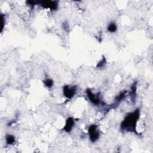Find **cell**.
I'll list each match as a JSON object with an SVG mask.
<instances>
[{"label":"cell","instance_id":"5","mask_svg":"<svg viewBox=\"0 0 153 153\" xmlns=\"http://www.w3.org/2000/svg\"><path fill=\"white\" fill-rule=\"evenodd\" d=\"M74 125V121L73 119L71 117L68 118L66 121V124L64 127V130L67 132H69L72 130V129H73Z\"/></svg>","mask_w":153,"mask_h":153},{"label":"cell","instance_id":"3","mask_svg":"<svg viewBox=\"0 0 153 153\" xmlns=\"http://www.w3.org/2000/svg\"><path fill=\"white\" fill-rule=\"evenodd\" d=\"M76 92V87H69L68 86H66L64 88V95L68 99L73 97Z\"/></svg>","mask_w":153,"mask_h":153},{"label":"cell","instance_id":"1","mask_svg":"<svg viewBox=\"0 0 153 153\" xmlns=\"http://www.w3.org/2000/svg\"><path fill=\"white\" fill-rule=\"evenodd\" d=\"M139 117V110L138 109L126 117L121 123V129L130 132H134L137 121Z\"/></svg>","mask_w":153,"mask_h":153},{"label":"cell","instance_id":"8","mask_svg":"<svg viewBox=\"0 0 153 153\" xmlns=\"http://www.w3.org/2000/svg\"><path fill=\"white\" fill-rule=\"evenodd\" d=\"M117 30V26L115 23H111L108 27V31L110 32H114Z\"/></svg>","mask_w":153,"mask_h":153},{"label":"cell","instance_id":"4","mask_svg":"<svg viewBox=\"0 0 153 153\" xmlns=\"http://www.w3.org/2000/svg\"><path fill=\"white\" fill-rule=\"evenodd\" d=\"M87 96L89 98L90 101H91L93 104H98L99 103V102H100L99 99V97L96 95L93 94L91 92V91H90V90H87Z\"/></svg>","mask_w":153,"mask_h":153},{"label":"cell","instance_id":"9","mask_svg":"<svg viewBox=\"0 0 153 153\" xmlns=\"http://www.w3.org/2000/svg\"><path fill=\"white\" fill-rule=\"evenodd\" d=\"M44 84L46 85V87H51L53 85V82L52 80H50V79H47L46 80L44 81Z\"/></svg>","mask_w":153,"mask_h":153},{"label":"cell","instance_id":"6","mask_svg":"<svg viewBox=\"0 0 153 153\" xmlns=\"http://www.w3.org/2000/svg\"><path fill=\"white\" fill-rule=\"evenodd\" d=\"M41 5L43 7L46 8H50L51 9H56L57 7V4L55 1H44L41 3Z\"/></svg>","mask_w":153,"mask_h":153},{"label":"cell","instance_id":"2","mask_svg":"<svg viewBox=\"0 0 153 153\" xmlns=\"http://www.w3.org/2000/svg\"><path fill=\"white\" fill-rule=\"evenodd\" d=\"M89 134L91 141L95 142L98 139L99 137V134L96 125H92L90 126L89 129Z\"/></svg>","mask_w":153,"mask_h":153},{"label":"cell","instance_id":"7","mask_svg":"<svg viewBox=\"0 0 153 153\" xmlns=\"http://www.w3.org/2000/svg\"><path fill=\"white\" fill-rule=\"evenodd\" d=\"M15 141V138L13 135H8L6 137V142L7 144H12Z\"/></svg>","mask_w":153,"mask_h":153}]
</instances>
